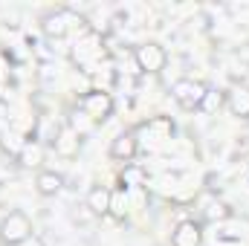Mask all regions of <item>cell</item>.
<instances>
[{
  "label": "cell",
  "instance_id": "cell-1",
  "mask_svg": "<svg viewBox=\"0 0 249 246\" xmlns=\"http://www.w3.org/2000/svg\"><path fill=\"white\" fill-rule=\"evenodd\" d=\"M84 23V18L81 15H75L72 9H53V12H47L44 18H41V29H44V35L47 38H53V41H61L67 38L70 32H72V26H81Z\"/></svg>",
  "mask_w": 249,
  "mask_h": 246
},
{
  "label": "cell",
  "instance_id": "cell-2",
  "mask_svg": "<svg viewBox=\"0 0 249 246\" xmlns=\"http://www.w3.org/2000/svg\"><path fill=\"white\" fill-rule=\"evenodd\" d=\"M133 61H136V70L145 72V75H160L165 67H168V53L162 44L157 41H145L133 50Z\"/></svg>",
  "mask_w": 249,
  "mask_h": 246
},
{
  "label": "cell",
  "instance_id": "cell-3",
  "mask_svg": "<svg viewBox=\"0 0 249 246\" xmlns=\"http://www.w3.org/2000/svg\"><path fill=\"white\" fill-rule=\"evenodd\" d=\"M32 235H35L32 220L23 211H9L0 220V244L3 246H20L23 241H29Z\"/></svg>",
  "mask_w": 249,
  "mask_h": 246
},
{
  "label": "cell",
  "instance_id": "cell-4",
  "mask_svg": "<svg viewBox=\"0 0 249 246\" xmlns=\"http://www.w3.org/2000/svg\"><path fill=\"white\" fill-rule=\"evenodd\" d=\"M81 113L90 119L93 124L99 122H107L110 116H113V96L107 93V90H102V87H96V90H87L84 96H81Z\"/></svg>",
  "mask_w": 249,
  "mask_h": 246
},
{
  "label": "cell",
  "instance_id": "cell-5",
  "mask_svg": "<svg viewBox=\"0 0 249 246\" xmlns=\"http://www.w3.org/2000/svg\"><path fill=\"white\" fill-rule=\"evenodd\" d=\"M133 133H136V139H139V148H142V142H145L148 148H160V145H165V142L174 136V122H171L168 116H154V119L142 122Z\"/></svg>",
  "mask_w": 249,
  "mask_h": 246
},
{
  "label": "cell",
  "instance_id": "cell-6",
  "mask_svg": "<svg viewBox=\"0 0 249 246\" xmlns=\"http://www.w3.org/2000/svg\"><path fill=\"white\" fill-rule=\"evenodd\" d=\"M206 90H209V87H206L203 81H194V78H177V81L171 84V99H174L186 113H194V110H200Z\"/></svg>",
  "mask_w": 249,
  "mask_h": 246
},
{
  "label": "cell",
  "instance_id": "cell-7",
  "mask_svg": "<svg viewBox=\"0 0 249 246\" xmlns=\"http://www.w3.org/2000/svg\"><path fill=\"white\" fill-rule=\"evenodd\" d=\"M81 145H84V136H78L67 122L53 133V151H55L61 159H75V157L81 154Z\"/></svg>",
  "mask_w": 249,
  "mask_h": 246
},
{
  "label": "cell",
  "instance_id": "cell-8",
  "mask_svg": "<svg viewBox=\"0 0 249 246\" xmlns=\"http://www.w3.org/2000/svg\"><path fill=\"white\" fill-rule=\"evenodd\" d=\"M136 154H139V139H136L133 130H122V133L113 136V142H110V159L127 165V162H133Z\"/></svg>",
  "mask_w": 249,
  "mask_h": 246
},
{
  "label": "cell",
  "instance_id": "cell-9",
  "mask_svg": "<svg viewBox=\"0 0 249 246\" xmlns=\"http://www.w3.org/2000/svg\"><path fill=\"white\" fill-rule=\"evenodd\" d=\"M200 244H203V223L180 220L171 229V246H200Z\"/></svg>",
  "mask_w": 249,
  "mask_h": 246
},
{
  "label": "cell",
  "instance_id": "cell-10",
  "mask_svg": "<svg viewBox=\"0 0 249 246\" xmlns=\"http://www.w3.org/2000/svg\"><path fill=\"white\" fill-rule=\"evenodd\" d=\"M44 145L38 142V139H26L23 145H20V151L15 154V159H18V165L20 168H26V171H32V168H38L41 171V165H44Z\"/></svg>",
  "mask_w": 249,
  "mask_h": 246
},
{
  "label": "cell",
  "instance_id": "cell-11",
  "mask_svg": "<svg viewBox=\"0 0 249 246\" xmlns=\"http://www.w3.org/2000/svg\"><path fill=\"white\" fill-rule=\"evenodd\" d=\"M226 107L235 119H247L249 122V84H235L226 93Z\"/></svg>",
  "mask_w": 249,
  "mask_h": 246
},
{
  "label": "cell",
  "instance_id": "cell-12",
  "mask_svg": "<svg viewBox=\"0 0 249 246\" xmlns=\"http://www.w3.org/2000/svg\"><path fill=\"white\" fill-rule=\"evenodd\" d=\"M93 217H107L110 214V185H93L87 191V203Z\"/></svg>",
  "mask_w": 249,
  "mask_h": 246
},
{
  "label": "cell",
  "instance_id": "cell-13",
  "mask_svg": "<svg viewBox=\"0 0 249 246\" xmlns=\"http://www.w3.org/2000/svg\"><path fill=\"white\" fill-rule=\"evenodd\" d=\"M64 188V177L58 171H50V168H41L38 171V177H35V191L41 194V197H55V194H61Z\"/></svg>",
  "mask_w": 249,
  "mask_h": 246
},
{
  "label": "cell",
  "instance_id": "cell-14",
  "mask_svg": "<svg viewBox=\"0 0 249 246\" xmlns=\"http://www.w3.org/2000/svg\"><path fill=\"white\" fill-rule=\"evenodd\" d=\"M119 185L127 188V191H139V188L148 185V171L142 165H136V162H127L122 168V174H119Z\"/></svg>",
  "mask_w": 249,
  "mask_h": 246
},
{
  "label": "cell",
  "instance_id": "cell-15",
  "mask_svg": "<svg viewBox=\"0 0 249 246\" xmlns=\"http://www.w3.org/2000/svg\"><path fill=\"white\" fill-rule=\"evenodd\" d=\"M127 211H130V191L122 188V185L110 188V217L113 220H124Z\"/></svg>",
  "mask_w": 249,
  "mask_h": 246
},
{
  "label": "cell",
  "instance_id": "cell-16",
  "mask_svg": "<svg viewBox=\"0 0 249 246\" xmlns=\"http://www.w3.org/2000/svg\"><path fill=\"white\" fill-rule=\"evenodd\" d=\"M220 107H226V90L209 87V90H206V96H203V105H200V110L212 116V113H217Z\"/></svg>",
  "mask_w": 249,
  "mask_h": 246
},
{
  "label": "cell",
  "instance_id": "cell-17",
  "mask_svg": "<svg viewBox=\"0 0 249 246\" xmlns=\"http://www.w3.org/2000/svg\"><path fill=\"white\" fill-rule=\"evenodd\" d=\"M203 217H206L209 223H226V220L232 217V209H229V206H226L223 200H212Z\"/></svg>",
  "mask_w": 249,
  "mask_h": 246
},
{
  "label": "cell",
  "instance_id": "cell-18",
  "mask_svg": "<svg viewBox=\"0 0 249 246\" xmlns=\"http://www.w3.org/2000/svg\"><path fill=\"white\" fill-rule=\"evenodd\" d=\"M20 246H47V244H44V241H41L38 235H32L29 241H23V244H20Z\"/></svg>",
  "mask_w": 249,
  "mask_h": 246
},
{
  "label": "cell",
  "instance_id": "cell-19",
  "mask_svg": "<svg viewBox=\"0 0 249 246\" xmlns=\"http://www.w3.org/2000/svg\"><path fill=\"white\" fill-rule=\"evenodd\" d=\"M247 139H249V127H247Z\"/></svg>",
  "mask_w": 249,
  "mask_h": 246
},
{
  "label": "cell",
  "instance_id": "cell-20",
  "mask_svg": "<svg viewBox=\"0 0 249 246\" xmlns=\"http://www.w3.org/2000/svg\"><path fill=\"white\" fill-rule=\"evenodd\" d=\"M154 246H160V244H154Z\"/></svg>",
  "mask_w": 249,
  "mask_h": 246
}]
</instances>
